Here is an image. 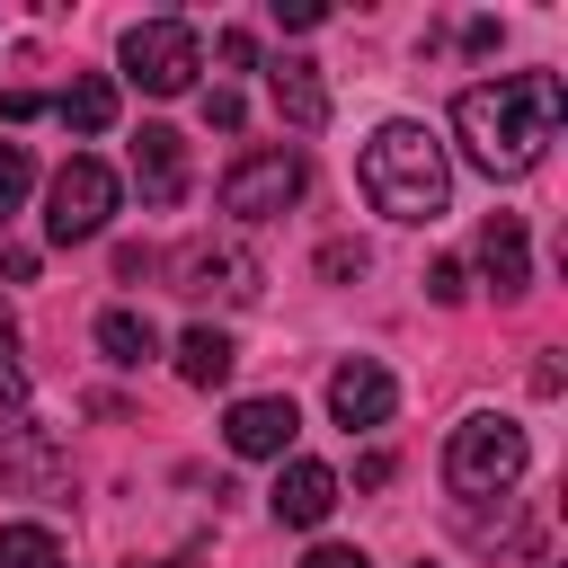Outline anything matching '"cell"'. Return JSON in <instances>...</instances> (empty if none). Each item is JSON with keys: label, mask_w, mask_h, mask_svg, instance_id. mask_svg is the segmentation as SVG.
I'll return each mask as SVG.
<instances>
[{"label": "cell", "mask_w": 568, "mask_h": 568, "mask_svg": "<svg viewBox=\"0 0 568 568\" xmlns=\"http://www.w3.org/2000/svg\"><path fill=\"white\" fill-rule=\"evenodd\" d=\"M53 115H62L71 133H106V124H115V80H106V71H80V80L53 98Z\"/></svg>", "instance_id": "2e32d148"}, {"label": "cell", "mask_w": 568, "mask_h": 568, "mask_svg": "<svg viewBox=\"0 0 568 568\" xmlns=\"http://www.w3.org/2000/svg\"><path fill=\"white\" fill-rule=\"evenodd\" d=\"M151 568H186V559H151Z\"/></svg>", "instance_id": "83f0119b"}, {"label": "cell", "mask_w": 568, "mask_h": 568, "mask_svg": "<svg viewBox=\"0 0 568 568\" xmlns=\"http://www.w3.org/2000/svg\"><path fill=\"white\" fill-rule=\"evenodd\" d=\"M98 355L106 364H151L160 355V328L142 311H98Z\"/></svg>", "instance_id": "e0dca14e"}, {"label": "cell", "mask_w": 568, "mask_h": 568, "mask_svg": "<svg viewBox=\"0 0 568 568\" xmlns=\"http://www.w3.org/2000/svg\"><path fill=\"white\" fill-rule=\"evenodd\" d=\"M240 115H248L240 89H204V124H213V133H240Z\"/></svg>", "instance_id": "44dd1931"}, {"label": "cell", "mask_w": 568, "mask_h": 568, "mask_svg": "<svg viewBox=\"0 0 568 568\" xmlns=\"http://www.w3.org/2000/svg\"><path fill=\"white\" fill-rule=\"evenodd\" d=\"M355 178H364L373 213H390V222H435V213L453 204V169H444V142H435L426 124H408V115L373 124V142H364Z\"/></svg>", "instance_id": "7a4b0ae2"}, {"label": "cell", "mask_w": 568, "mask_h": 568, "mask_svg": "<svg viewBox=\"0 0 568 568\" xmlns=\"http://www.w3.org/2000/svg\"><path fill=\"white\" fill-rule=\"evenodd\" d=\"M524 479V426L515 417H462L453 435H444V488L453 497H506Z\"/></svg>", "instance_id": "3957f363"}, {"label": "cell", "mask_w": 568, "mask_h": 568, "mask_svg": "<svg viewBox=\"0 0 568 568\" xmlns=\"http://www.w3.org/2000/svg\"><path fill=\"white\" fill-rule=\"evenodd\" d=\"M302 186H311L302 151H248V160L222 169V213L231 222H275L284 204H302Z\"/></svg>", "instance_id": "8992f818"}, {"label": "cell", "mask_w": 568, "mask_h": 568, "mask_svg": "<svg viewBox=\"0 0 568 568\" xmlns=\"http://www.w3.org/2000/svg\"><path fill=\"white\" fill-rule=\"evenodd\" d=\"M36 115H44L36 89H0V124H36Z\"/></svg>", "instance_id": "cb8c5ba5"}, {"label": "cell", "mask_w": 568, "mask_h": 568, "mask_svg": "<svg viewBox=\"0 0 568 568\" xmlns=\"http://www.w3.org/2000/svg\"><path fill=\"white\" fill-rule=\"evenodd\" d=\"M133 186H142V204H178L186 195V142L169 124H142L133 133Z\"/></svg>", "instance_id": "8fae6325"}, {"label": "cell", "mask_w": 568, "mask_h": 568, "mask_svg": "<svg viewBox=\"0 0 568 568\" xmlns=\"http://www.w3.org/2000/svg\"><path fill=\"white\" fill-rule=\"evenodd\" d=\"M231 364H240L231 328H186V337H178V373H186L195 390H222V382H231Z\"/></svg>", "instance_id": "9a60e30c"}, {"label": "cell", "mask_w": 568, "mask_h": 568, "mask_svg": "<svg viewBox=\"0 0 568 568\" xmlns=\"http://www.w3.org/2000/svg\"><path fill=\"white\" fill-rule=\"evenodd\" d=\"M320 275H337V284L364 275V248H355V240H328V248H320Z\"/></svg>", "instance_id": "603a6c76"}, {"label": "cell", "mask_w": 568, "mask_h": 568, "mask_svg": "<svg viewBox=\"0 0 568 568\" xmlns=\"http://www.w3.org/2000/svg\"><path fill=\"white\" fill-rule=\"evenodd\" d=\"M479 275H488L506 302L532 284V240H524V213H488V231H479Z\"/></svg>", "instance_id": "7c38bea8"}, {"label": "cell", "mask_w": 568, "mask_h": 568, "mask_svg": "<svg viewBox=\"0 0 568 568\" xmlns=\"http://www.w3.org/2000/svg\"><path fill=\"white\" fill-rule=\"evenodd\" d=\"M390 408H399V382H390V373H382L373 355H355V364H337V373H328V417H337L346 435L382 426Z\"/></svg>", "instance_id": "ba28073f"}, {"label": "cell", "mask_w": 568, "mask_h": 568, "mask_svg": "<svg viewBox=\"0 0 568 568\" xmlns=\"http://www.w3.org/2000/svg\"><path fill=\"white\" fill-rule=\"evenodd\" d=\"M9 346H18V320H9V311H0V355H9Z\"/></svg>", "instance_id": "4316f807"}, {"label": "cell", "mask_w": 568, "mask_h": 568, "mask_svg": "<svg viewBox=\"0 0 568 568\" xmlns=\"http://www.w3.org/2000/svg\"><path fill=\"white\" fill-rule=\"evenodd\" d=\"M559 115H568V89H559L550 71L479 80V89L453 98V133H462V151H470L488 178H524V169H541Z\"/></svg>", "instance_id": "6da1fadb"}, {"label": "cell", "mask_w": 568, "mask_h": 568, "mask_svg": "<svg viewBox=\"0 0 568 568\" xmlns=\"http://www.w3.org/2000/svg\"><path fill=\"white\" fill-rule=\"evenodd\" d=\"M53 470H62L53 435L27 426V417H0V479H53Z\"/></svg>", "instance_id": "5bb4252c"}, {"label": "cell", "mask_w": 568, "mask_h": 568, "mask_svg": "<svg viewBox=\"0 0 568 568\" xmlns=\"http://www.w3.org/2000/svg\"><path fill=\"white\" fill-rule=\"evenodd\" d=\"M0 275H9V284H27V275H36V248H18V240H0Z\"/></svg>", "instance_id": "484cf974"}, {"label": "cell", "mask_w": 568, "mask_h": 568, "mask_svg": "<svg viewBox=\"0 0 568 568\" xmlns=\"http://www.w3.org/2000/svg\"><path fill=\"white\" fill-rule=\"evenodd\" d=\"M0 568H62V541L44 524H0Z\"/></svg>", "instance_id": "ac0fdd59"}, {"label": "cell", "mask_w": 568, "mask_h": 568, "mask_svg": "<svg viewBox=\"0 0 568 568\" xmlns=\"http://www.w3.org/2000/svg\"><path fill=\"white\" fill-rule=\"evenodd\" d=\"M213 53H222L231 71H248V62H257V36H248V27H222V36H213Z\"/></svg>", "instance_id": "7402d4cb"}, {"label": "cell", "mask_w": 568, "mask_h": 568, "mask_svg": "<svg viewBox=\"0 0 568 568\" xmlns=\"http://www.w3.org/2000/svg\"><path fill=\"white\" fill-rule=\"evenodd\" d=\"M115 195H124V186H115V169H106V160H89V151H80V160H62V169H53V186H44V240H53V248L98 240V231H106V213H115Z\"/></svg>", "instance_id": "277c9868"}, {"label": "cell", "mask_w": 568, "mask_h": 568, "mask_svg": "<svg viewBox=\"0 0 568 568\" xmlns=\"http://www.w3.org/2000/svg\"><path fill=\"white\" fill-rule=\"evenodd\" d=\"M257 257L240 248V240H186L178 248V293H195V302H257Z\"/></svg>", "instance_id": "52a82bcc"}, {"label": "cell", "mask_w": 568, "mask_h": 568, "mask_svg": "<svg viewBox=\"0 0 568 568\" xmlns=\"http://www.w3.org/2000/svg\"><path fill=\"white\" fill-rule=\"evenodd\" d=\"M266 89H275V115H284V124H302V133H320V124H328L320 62H275V71H266Z\"/></svg>", "instance_id": "4fadbf2b"}, {"label": "cell", "mask_w": 568, "mask_h": 568, "mask_svg": "<svg viewBox=\"0 0 568 568\" xmlns=\"http://www.w3.org/2000/svg\"><path fill=\"white\" fill-rule=\"evenodd\" d=\"M222 435H231V453H240V462H284V453H293V435H302V408H293L284 390H266V399H240Z\"/></svg>", "instance_id": "9c48e42d"}, {"label": "cell", "mask_w": 568, "mask_h": 568, "mask_svg": "<svg viewBox=\"0 0 568 568\" xmlns=\"http://www.w3.org/2000/svg\"><path fill=\"white\" fill-rule=\"evenodd\" d=\"M302 568H373V559H364V550H346V541H320Z\"/></svg>", "instance_id": "d4e9b609"}, {"label": "cell", "mask_w": 568, "mask_h": 568, "mask_svg": "<svg viewBox=\"0 0 568 568\" xmlns=\"http://www.w3.org/2000/svg\"><path fill=\"white\" fill-rule=\"evenodd\" d=\"M27 186H36V160H27L18 142H0V213H18V204H27Z\"/></svg>", "instance_id": "d6986e66"}, {"label": "cell", "mask_w": 568, "mask_h": 568, "mask_svg": "<svg viewBox=\"0 0 568 568\" xmlns=\"http://www.w3.org/2000/svg\"><path fill=\"white\" fill-rule=\"evenodd\" d=\"M426 293H435V302H462V293H470V266H462V257H435V266H426Z\"/></svg>", "instance_id": "ffe728a7"}, {"label": "cell", "mask_w": 568, "mask_h": 568, "mask_svg": "<svg viewBox=\"0 0 568 568\" xmlns=\"http://www.w3.org/2000/svg\"><path fill=\"white\" fill-rule=\"evenodd\" d=\"M195 71H204V44H195L186 18H142V27H124V80H133V89L178 98V89H195Z\"/></svg>", "instance_id": "5b68a950"}, {"label": "cell", "mask_w": 568, "mask_h": 568, "mask_svg": "<svg viewBox=\"0 0 568 568\" xmlns=\"http://www.w3.org/2000/svg\"><path fill=\"white\" fill-rule=\"evenodd\" d=\"M266 506H275V524L311 532V524H328V506H337V470H328V462H275Z\"/></svg>", "instance_id": "30bf717a"}]
</instances>
